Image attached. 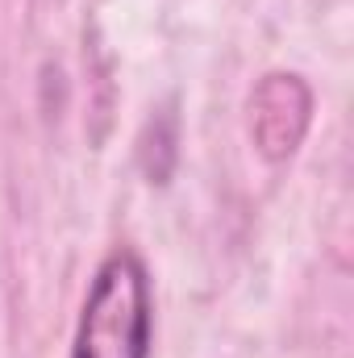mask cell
<instances>
[{"label": "cell", "mask_w": 354, "mask_h": 358, "mask_svg": "<svg viewBox=\"0 0 354 358\" xmlns=\"http://www.w3.org/2000/svg\"><path fill=\"white\" fill-rule=\"evenodd\" d=\"M313 121V88L292 71H271L250 92V138L267 163H283L300 150Z\"/></svg>", "instance_id": "2"}, {"label": "cell", "mask_w": 354, "mask_h": 358, "mask_svg": "<svg viewBox=\"0 0 354 358\" xmlns=\"http://www.w3.org/2000/svg\"><path fill=\"white\" fill-rule=\"evenodd\" d=\"M150 355V283L138 255H108L80 313L71 358H146Z\"/></svg>", "instance_id": "1"}]
</instances>
